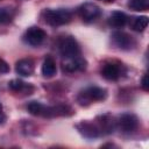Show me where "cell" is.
Returning a JSON list of instances; mask_svg holds the SVG:
<instances>
[{
    "mask_svg": "<svg viewBox=\"0 0 149 149\" xmlns=\"http://www.w3.org/2000/svg\"><path fill=\"white\" fill-rule=\"evenodd\" d=\"M107 98V90L100 86H87L77 95V101L80 106H88L95 101H102Z\"/></svg>",
    "mask_w": 149,
    "mask_h": 149,
    "instance_id": "6da1fadb",
    "label": "cell"
},
{
    "mask_svg": "<svg viewBox=\"0 0 149 149\" xmlns=\"http://www.w3.org/2000/svg\"><path fill=\"white\" fill-rule=\"evenodd\" d=\"M42 17L44 22L51 27H59L68 24L72 20V14L69 9L58 8V9H44L42 12Z\"/></svg>",
    "mask_w": 149,
    "mask_h": 149,
    "instance_id": "7a4b0ae2",
    "label": "cell"
},
{
    "mask_svg": "<svg viewBox=\"0 0 149 149\" xmlns=\"http://www.w3.org/2000/svg\"><path fill=\"white\" fill-rule=\"evenodd\" d=\"M58 48L64 59L76 58L80 56V47L77 40L72 36H63L58 42Z\"/></svg>",
    "mask_w": 149,
    "mask_h": 149,
    "instance_id": "3957f363",
    "label": "cell"
},
{
    "mask_svg": "<svg viewBox=\"0 0 149 149\" xmlns=\"http://www.w3.org/2000/svg\"><path fill=\"white\" fill-rule=\"evenodd\" d=\"M111 40H112L113 44L120 50L129 51L136 47V40L132 35H129L128 33L122 31V30L113 31L111 35Z\"/></svg>",
    "mask_w": 149,
    "mask_h": 149,
    "instance_id": "277c9868",
    "label": "cell"
},
{
    "mask_svg": "<svg viewBox=\"0 0 149 149\" xmlns=\"http://www.w3.org/2000/svg\"><path fill=\"white\" fill-rule=\"evenodd\" d=\"M100 73L105 79L115 81L123 74V65L118 61H106L101 65Z\"/></svg>",
    "mask_w": 149,
    "mask_h": 149,
    "instance_id": "5b68a950",
    "label": "cell"
},
{
    "mask_svg": "<svg viewBox=\"0 0 149 149\" xmlns=\"http://www.w3.org/2000/svg\"><path fill=\"white\" fill-rule=\"evenodd\" d=\"M116 127L125 133V134H130L135 132L139 127V118L133 114V113H123L119 116L116 121Z\"/></svg>",
    "mask_w": 149,
    "mask_h": 149,
    "instance_id": "8992f818",
    "label": "cell"
},
{
    "mask_svg": "<svg viewBox=\"0 0 149 149\" xmlns=\"http://www.w3.org/2000/svg\"><path fill=\"white\" fill-rule=\"evenodd\" d=\"M78 14L84 22H93L101 15V9L93 2H84L78 7Z\"/></svg>",
    "mask_w": 149,
    "mask_h": 149,
    "instance_id": "52a82bcc",
    "label": "cell"
},
{
    "mask_svg": "<svg viewBox=\"0 0 149 149\" xmlns=\"http://www.w3.org/2000/svg\"><path fill=\"white\" fill-rule=\"evenodd\" d=\"M74 127L78 130V133L87 140H93V139H97L101 135L100 130H99V128L94 121H87V120L80 121Z\"/></svg>",
    "mask_w": 149,
    "mask_h": 149,
    "instance_id": "ba28073f",
    "label": "cell"
},
{
    "mask_svg": "<svg viewBox=\"0 0 149 149\" xmlns=\"http://www.w3.org/2000/svg\"><path fill=\"white\" fill-rule=\"evenodd\" d=\"M45 37H47L45 31L40 27H30L26 30V33L23 35L24 42L31 47L41 45L43 43V41L45 40Z\"/></svg>",
    "mask_w": 149,
    "mask_h": 149,
    "instance_id": "9c48e42d",
    "label": "cell"
},
{
    "mask_svg": "<svg viewBox=\"0 0 149 149\" xmlns=\"http://www.w3.org/2000/svg\"><path fill=\"white\" fill-rule=\"evenodd\" d=\"M94 122L97 123V126H98L101 135L112 134L115 130V128H116V121H115V119L109 113L98 115L95 118V121Z\"/></svg>",
    "mask_w": 149,
    "mask_h": 149,
    "instance_id": "30bf717a",
    "label": "cell"
},
{
    "mask_svg": "<svg viewBox=\"0 0 149 149\" xmlns=\"http://www.w3.org/2000/svg\"><path fill=\"white\" fill-rule=\"evenodd\" d=\"M72 108L66 104H58L54 106H47L44 118H55V116H70L72 115Z\"/></svg>",
    "mask_w": 149,
    "mask_h": 149,
    "instance_id": "8fae6325",
    "label": "cell"
},
{
    "mask_svg": "<svg viewBox=\"0 0 149 149\" xmlns=\"http://www.w3.org/2000/svg\"><path fill=\"white\" fill-rule=\"evenodd\" d=\"M86 66H87V62L81 56H78L76 58L65 59V62H63V71L66 72V73L84 71L86 69Z\"/></svg>",
    "mask_w": 149,
    "mask_h": 149,
    "instance_id": "7c38bea8",
    "label": "cell"
},
{
    "mask_svg": "<svg viewBox=\"0 0 149 149\" xmlns=\"http://www.w3.org/2000/svg\"><path fill=\"white\" fill-rule=\"evenodd\" d=\"M35 69L34 61L31 58H22L15 64V72L22 77H29L33 74Z\"/></svg>",
    "mask_w": 149,
    "mask_h": 149,
    "instance_id": "4fadbf2b",
    "label": "cell"
},
{
    "mask_svg": "<svg viewBox=\"0 0 149 149\" xmlns=\"http://www.w3.org/2000/svg\"><path fill=\"white\" fill-rule=\"evenodd\" d=\"M128 21V16L123 12L115 10L108 17V24L113 28H122Z\"/></svg>",
    "mask_w": 149,
    "mask_h": 149,
    "instance_id": "5bb4252c",
    "label": "cell"
},
{
    "mask_svg": "<svg viewBox=\"0 0 149 149\" xmlns=\"http://www.w3.org/2000/svg\"><path fill=\"white\" fill-rule=\"evenodd\" d=\"M41 72L43 74V77H45V78H51L56 74L57 68H56V63L52 57H50V56L45 57V59L43 61V64H42Z\"/></svg>",
    "mask_w": 149,
    "mask_h": 149,
    "instance_id": "9a60e30c",
    "label": "cell"
},
{
    "mask_svg": "<svg viewBox=\"0 0 149 149\" xmlns=\"http://www.w3.org/2000/svg\"><path fill=\"white\" fill-rule=\"evenodd\" d=\"M45 107L47 105H43L42 102L40 101H30L28 105H27V109L28 112L31 114V115H35V116H43L44 118V113H45Z\"/></svg>",
    "mask_w": 149,
    "mask_h": 149,
    "instance_id": "2e32d148",
    "label": "cell"
},
{
    "mask_svg": "<svg viewBox=\"0 0 149 149\" xmlns=\"http://www.w3.org/2000/svg\"><path fill=\"white\" fill-rule=\"evenodd\" d=\"M8 87L14 92H23V91L27 92V90L29 91V88H34L31 85H27L21 79H12V80H9L8 81ZM30 92H31V90H30Z\"/></svg>",
    "mask_w": 149,
    "mask_h": 149,
    "instance_id": "e0dca14e",
    "label": "cell"
},
{
    "mask_svg": "<svg viewBox=\"0 0 149 149\" xmlns=\"http://www.w3.org/2000/svg\"><path fill=\"white\" fill-rule=\"evenodd\" d=\"M14 17V9L9 6L0 7V26L9 23Z\"/></svg>",
    "mask_w": 149,
    "mask_h": 149,
    "instance_id": "ac0fdd59",
    "label": "cell"
},
{
    "mask_svg": "<svg viewBox=\"0 0 149 149\" xmlns=\"http://www.w3.org/2000/svg\"><path fill=\"white\" fill-rule=\"evenodd\" d=\"M148 22H149L148 16H146V15H143V16H137V17H135V20H134L132 27H133V29H134L135 31H139V33H140V31H143V30L147 28Z\"/></svg>",
    "mask_w": 149,
    "mask_h": 149,
    "instance_id": "d6986e66",
    "label": "cell"
},
{
    "mask_svg": "<svg viewBox=\"0 0 149 149\" xmlns=\"http://www.w3.org/2000/svg\"><path fill=\"white\" fill-rule=\"evenodd\" d=\"M128 7L133 10H146L149 8V0H129Z\"/></svg>",
    "mask_w": 149,
    "mask_h": 149,
    "instance_id": "ffe728a7",
    "label": "cell"
},
{
    "mask_svg": "<svg viewBox=\"0 0 149 149\" xmlns=\"http://www.w3.org/2000/svg\"><path fill=\"white\" fill-rule=\"evenodd\" d=\"M8 72H9V65L7 64V62L0 58V74H5Z\"/></svg>",
    "mask_w": 149,
    "mask_h": 149,
    "instance_id": "44dd1931",
    "label": "cell"
},
{
    "mask_svg": "<svg viewBox=\"0 0 149 149\" xmlns=\"http://www.w3.org/2000/svg\"><path fill=\"white\" fill-rule=\"evenodd\" d=\"M141 87L144 91H148L149 90V83H148V74L147 73H144L143 77L141 78Z\"/></svg>",
    "mask_w": 149,
    "mask_h": 149,
    "instance_id": "7402d4cb",
    "label": "cell"
},
{
    "mask_svg": "<svg viewBox=\"0 0 149 149\" xmlns=\"http://www.w3.org/2000/svg\"><path fill=\"white\" fill-rule=\"evenodd\" d=\"M6 120H7V118H6L5 113L3 112H0V125H3L6 122Z\"/></svg>",
    "mask_w": 149,
    "mask_h": 149,
    "instance_id": "603a6c76",
    "label": "cell"
},
{
    "mask_svg": "<svg viewBox=\"0 0 149 149\" xmlns=\"http://www.w3.org/2000/svg\"><path fill=\"white\" fill-rule=\"evenodd\" d=\"M100 1H102V2H107V3H109V2H113L114 0H100Z\"/></svg>",
    "mask_w": 149,
    "mask_h": 149,
    "instance_id": "cb8c5ba5",
    "label": "cell"
},
{
    "mask_svg": "<svg viewBox=\"0 0 149 149\" xmlns=\"http://www.w3.org/2000/svg\"><path fill=\"white\" fill-rule=\"evenodd\" d=\"M0 112H2V104L0 102Z\"/></svg>",
    "mask_w": 149,
    "mask_h": 149,
    "instance_id": "d4e9b609",
    "label": "cell"
}]
</instances>
